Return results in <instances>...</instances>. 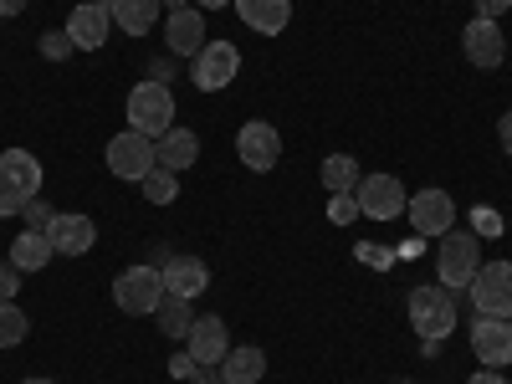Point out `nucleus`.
<instances>
[{"label":"nucleus","instance_id":"nucleus-18","mask_svg":"<svg viewBox=\"0 0 512 384\" xmlns=\"http://www.w3.org/2000/svg\"><path fill=\"white\" fill-rule=\"evenodd\" d=\"M164 292H175V297H195L210 287V267L200 262V256H164Z\"/></svg>","mask_w":512,"mask_h":384},{"label":"nucleus","instance_id":"nucleus-39","mask_svg":"<svg viewBox=\"0 0 512 384\" xmlns=\"http://www.w3.org/2000/svg\"><path fill=\"white\" fill-rule=\"evenodd\" d=\"M221 6H231V0H195V11H221Z\"/></svg>","mask_w":512,"mask_h":384},{"label":"nucleus","instance_id":"nucleus-23","mask_svg":"<svg viewBox=\"0 0 512 384\" xmlns=\"http://www.w3.org/2000/svg\"><path fill=\"white\" fill-rule=\"evenodd\" d=\"M195 308H190V297H175V292H164V303L154 308V323H159V333L164 338H175V344H185L190 338V328H195Z\"/></svg>","mask_w":512,"mask_h":384},{"label":"nucleus","instance_id":"nucleus-38","mask_svg":"<svg viewBox=\"0 0 512 384\" xmlns=\"http://www.w3.org/2000/svg\"><path fill=\"white\" fill-rule=\"evenodd\" d=\"M216 379H221L216 369H195V374H190V384H216Z\"/></svg>","mask_w":512,"mask_h":384},{"label":"nucleus","instance_id":"nucleus-8","mask_svg":"<svg viewBox=\"0 0 512 384\" xmlns=\"http://www.w3.org/2000/svg\"><path fill=\"white\" fill-rule=\"evenodd\" d=\"M236 72H241V52H236V41H205L200 57L190 62V82H195L200 93H221V88H231Z\"/></svg>","mask_w":512,"mask_h":384},{"label":"nucleus","instance_id":"nucleus-1","mask_svg":"<svg viewBox=\"0 0 512 384\" xmlns=\"http://www.w3.org/2000/svg\"><path fill=\"white\" fill-rule=\"evenodd\" d=\"M175 113L180 108H175V88H169V82H154V77L134 82V93H128V128H134V134H144V139L169 134Z\"/></svg>","mask_w":512,"mask_h":384},{"label":"nucleus","instance_id":"nucleus-14","mask_svg":"<svg viewBox=\"0 0 512 384\" xmlns=\"http://www.w3.org/2000/svg\"><path fill=\"white\" fill-rule=\"evenodd\" d=\"M472 354L482 359V369H507L512 364V318H477Z\"/></svg>","mask_w":512,"mask_h":384},{"label":"nucleus","instance_id":"nucleus-4","mask_svg":"<svg viewBox=\"0 0 512 384\" xmlns=\"http://www.w3.org/2000/svg\"><path fill=\"white\" fill-rule=\"evenodd\" d=\"M113 303L134 318H154V308L164 303V272L159 267H123L113 277Z\"/></svg>","mask_w":512,"mask_h":384},{"label":"nucleus","instance_id":"nucleus-11","mask_svg":"<svg viewBox=\"0 0 512 384\" xmlns=\"http://www.w3.org/2000/svg\"><path fill=\"white\" fill-rule=\"evenodd\" d=\"M236 159L246 164V169H256V175H272L277 169V159H282V134L272 123H241L236 128Z\"/></svg>","mask_w":512,"mask_h":384},{"label":"nucleus","instance_id":"nucleus-31","mask_svg":"<svg viewBox=\"0 0 512 384\" xmlns=\"http://www.w3.org/2000/svg\"><path fill=\"white\" fill-rule=\"evenodd\" d=\"M16 292H21V272L11 267V256L0 262V303H16Z\"/></svg>","mask_w":512,"mask_h":384},{"label":"nucleus","instance_id":"nucleus-13","mask_svg":"<svg viewBox=\"0 0 512 384\" xmlns=\"http://www.w3.org/2000/svg\"><path fill=\"white\" fill-rule=\"evenodd\" d=\"M405 216H410V226H415V236H446L451 226H456V200L446 195V190H420V195H410V205H405Z\"/></svg>","mask_w":512,"mask_h":384},{"label":"nucleus","instance_id":"nucleus-36","mask_svg":"<svg viewBox=\"0 0 512 384\" xmlns=\"http://www.w3.org/2000/svg\"><path fill=\"white\" fill-rule=\"evenodd\" d=\"M169 374H175V379H190L195 374V359L185 354V359H169Z\"/></svg>","mask_w":512,"mask_h":384},{"label":"nucleus","instance_id":"nucleus-30","mask_svg":"<svg viewBox=\"0 0 512 384\" xmlns=\"http://www.w3.org/2000/svg\"><path fill=\"white\" fill-rule=\"evenodd\" d=\"M354 216H359V200H354V195H333V200H328V221L349 226Z\"/></svg>","mask_w":512,"mask_h":384},{"label":"nucleus","instance_id":"nucleus-6","mask_svg":"<svg viewBox=\"0 0 512 384\" xmlns=\"http://www.w3.org/2000/svg\"><path fill=\"white\" fill-rule=\"evenodd\" d=\"M108 175L113 180H128V185H139L149 169L159 164V154H154V139H144V134H134V128H123V134H113L108 139Z\"/></svg>","mask_w":512,"mask_h":384},{"label":"nucleus","instance_id":"nucleus-7","mask_svg":"<svg viewBox=\"0 0 512 384\" xmlns=\"http://www.w3.org/2000/svg\"><path fill=\"white\" fill-rule=\"evenodd\" d=\"M354 200H359L364 221H400L405 205H410V190L400 185V175H364Z\"/></svg>","mask_w":512,"mask_h":384},{"label":"nucleus","instance_id":"nucleus-2","mask_svg":"<svg viewBox=\"0 0 512 384\" xmlns=\"http://www.w3.org/2000/svg\"><path fill=\"white\" fill-rule=\"evenodd\" d=\"M41 159L26 149H6L0 154V216H21V210L41 195Z\"/></svg>","mask_w":512,"mask_h":384},{"label":"nucleus","instance_id":"nucleus-35","mask_svg":"<svg viewBox=\"0 0 512 384\" xmlns=\"http://www.w3.org/2000/svg\"><path fill=\"white\" fill-rule=\"evenodd\" d=\"M466 384H507V374H502V369H477Z\"/></svg>","mask_w":512,"mask_h":384},{"label":"nucleus","instance_id":"nucleus-33","mask_svg":"<svg viewBox=\"0 0 512 384\" xmlns=\"http://www.w3.org/2000/svg\"><path fill=\"white\" fill-rule=\"evenodd\" d=\"M502 231V221L492 216V210H477V236H497Z\"/></svg>","mask_w":512,"mask_h":384},{"label":"nucleus","instance_id":"nucleus-17","mask_svg":"<svg viewBox=\"0 0 512 384\" xmlns=\"http://www.w3.org/2000/svg\"><path fill=\"white\" fill-rule=\"evenodd\" d=\"M47 236H52V251H57V256H88L93 241H98V226H93V216H77V210H57L52 226H47Z\"/></svg>","mask_w":512,"mask_h":384},{"label":"nucleus","instance_id":"nucleus-16","mask_svg":"<svg viewBox=\"0 0 512 384\" xmlns=\"http://www.w3.org/2000/svg\"><path fill=\"white\" fill-rule=\"evenodd\" d=\"M205 11H195V6H185V11H169V21H164V47H169V57H200V47H205Z\"/></svg>","mask_w":512,"mask_h":384},{"label":"nucleus","instance_id":"nucleus-25","mask_svg":"<svg viewBox=\"0 0 512 384\" xmlns=\"http://www.w3.org/2000/svg\"><path fill=\"white\" fill-rule=\"evenodd\" d=\"M318 180H323V190H328V195H354V190H359V180H364V169H359V159H354V154H328V159H323V169H318Z\"/></svg>","mask_w":512,"mask_h":384},{"label":"nucleus","instance_id":"nucleus-19","mask_svg":"<svg viewBox=\"0 0 512 384\" xmlns=\"http://www.w3.org/2000/svg\"><path fill=\"white\" fill-rule=\"evenodd\" d=\"M231 6L256 36H282L292 21V0H231Z\"/></svg>","mask_w":512,"mask_h":384},{"label":"nucleus","instance_id":"nucleus-9","mask_svg":"<svg viewBox=\"0 0 512 384\" xmlns=\"http://www.w3.org/2000/svg\"><path fill=\"white\" fill-rule=\"evenodd\" d=\"M466 292H472L477 318H512V262H487Z\"/></svg>","mask_w":512,"mask_h":384},{"label":"nucleus","instance_id":"nucleus-5","mask_svg":"<svg viewBox=\"0 0 512 384\" xmlns=\"http://www.w3.org/2000/svg\"><path fill=\"white\" fill-rule=\"evenodd\" d=\"M456 292L451 287H415L410 292V328L420 333V338H441L456 328Z\"/></svg>","mask_w":512,"mask_h":384},{"label":"nucleus","instance_id":"nucleus-27","mask_svg":"<svg viewBox=\"0 0 512 384\" xmlns=\"http://www.w3.org/2000/svg\"><path fill=\"white\" fill-rule=\"evenodd\" d=\"M26 333H31V318H26L16 303H0V349L26 344Z\"/></svg>","mask_w":512,"mask_h":384},{"label":"nucleus","instance_id":"nucleus-12","mask_svg":"<svg viewBox=\"0 0 512 384\" xmlns=\"http://www.w3.org/2000/svg\"><path fill=\"white\" fill-rule=\"evenodd\" d=\"M185 354L195 359V369H221V359L231 354V328H226V318L200 313L195 328H190V338H185Z\"/></svg>","mask_w":512,"mask_h":384},{"label":"nucleus","instance_id":"nucleus-15","mask_svg":"<svg viewBox=\"0 0 512 384\" xmlns=\"http://www.w3.org/2000/svg\"><path fill=\"white\" fill-rule=\"evenodd\" d=\"M62 31L72 36V47H77V52H98L103 41L113 36V16H108V6H98V0H82V6L67 16Z\"/></svg>","mask_w":512,"mask_h":384},{"label":"nucleus","instance_id":"nucleus-29","mask_svg":"<svg viewBox=\"0 0 512 384\" xmlns=\"http://www.w3.org/2000/svg\"><path fill=\"white\" fill-rule=\"evenodd\" d=\"M21 216H26V226H31V231H47V226H52V216H57V210H52L47 200H41V195H36V200H31V205L21 210Z\"/></svg>","mask_w":512,"mask_h":384},{"label":"nucleus","instance_id":"nucleus-37","mask_svg":"<svg viewBox=\"0 0 512 384\" xmlns=\"http://www.w3.org/2000/svg\"><path fill=\"white\" fill-rule=\"evenodd\" d=\"M26 11V0H0V16H21Z\"/></svg>","mask_w":512,"mask_h":384},{"label":"nucleus","instance_id":"nucleus-22","mask_svg":"<svg viewBox=\"0 0 512 384\" xmlns=\"http://www.w3.org/2000/svg\"><path fill=\"white\" fill-rule=\"evenodd\" d=\"M221 384H262V374H267V354L256 349V344H246V349H231L226 359H221Z\"/></svg>","mask_w":512,"mask_h":384},{"label":"nucleus","instance_id":"nucleus-3","mask_svg":"<svg viewBox=\"0 0 512 384\" xmlns=\"http://www.w3.org/2000/svg\"><path fill=\"white\" fill-rule=\"evenodd\" d=\"M482 272V236L477 231H446L441 236V251H436V277L441 287H472V277Z\"/></svg>","mask_w":512,"mask_h":384},{"label":"nucleus","instance_id":"nucleus-10","mask_svg":"<svg viewBox=\"0 0 512 384\" xmlns=\"http://www.w3.org/2000/svg\"><path fill=\"white\" fill-rule=\"evenodd\" d=\"M461 52H466V62H472L477 72L502 67V62H507V36H502V21H482V16H472V21L461 26Z\"/></svg>","mask_w":512,"mask_h":384},{"label":"nucleus","instance_id":"nucleus-21","mask_svg":"<svg viewBox=\"0 0 512 384\" xmlns=\"http://www.w3.org/2000/svg\"><path fill=\"white\" fill-rule=\"evenodd\" d=\"M159 11H164V0H108V16H113V26H118V31H128V36H144V31H154Z\"/></svg>","mask_w":512,"mask_h":384},{"label":"nucleus","instance_id":"nucleus-34","mask_svg":"<svg viewBox=\"0 0 512 384\" xmlns=\"http://www.w3.org/2000/svg\"><path fill=\"white\" fill-rule=\"evenodd\" d=\"M497 139H502V154L512 159V113H502V123H497Z\"/></svg>","mask_w":512,"mask_h":384},{"label":"nucleus","instance_id":"nucleus-24","mask_svg":"<svg viewBox=\"0 0 512 384\" xmlns=\"http://www.w3.org/2000/svg\"><path fill=\"white\" fill-rule=\"evenodd\" d=\"M52 256H57V251H52V236H47V231H31V226H26V231L11 241V267H16V272H41Z\"/></svg>","mask_w":512,"mask_h":384},{"label":"nucleus","instance_id":"nucleus-26","mask_svg":"<svg viewBox=\"0 0 512 384\" xmlns=\"http://www.w3.org/2000/svg\"><path fill=\"white\" fill-rule=\"evenodd\" d=\"M139 190H144V200H154V205H169V200L180 195V175H175V169H164V164H154L149 175L139 180Z\"/></svg>","mask_w":512,"mask_h":384},{"label":"nucleus","instance_id":"nucleus-40","mask_svg":"<svg viewBox=\"0 0 512 384\" xmlns=\"http://www.w3.org/2000/svg\"><path fill=\"white\" fill-rule=\"evenodd\" d=\"M164 6H169V11H185V6H190V0H164Z\"/></svg>","mask_w":512,"mask_h":384},{"label":"nucleus","instance_id":"nucleus-42","mask_svg":"<svg viewBox=\"0 0 512 384\" xmlns=\"http://www.w3.org/2000/svg\"><path fill=\"white\" fill-rule=\"evenodd\" d=\"M98 6H108V0H98Z\"/></svg>","mask_w":512,"mask_h":384},{"label":"nucleus","instance_id":"nucleus-32","mask_svg":"<svg viewBox=\"0 0 512 384\" xmlns=\"http://www.w3.org/2000/svg\"><path fill=\"white\" fill-rule=\"evenodd\" d=\"M472 11H477L482 21H502V16L512 11V0H472Z\"/></svg>","mask_w":512,"mask_h":384},{"label":"nucleus","instance_id":"nucleus-41","mask_svg":"<svg viewBox=\"0 0 512 384\" xmlns=\"http://www.w3.org/2000/svg\"><path fill=\"white\" fill-rule=\"evenodd\" d=\"M26 384H57V379H26Z\"/></svg>","mask_w":512,"mask_h":384},{"label":"nucleus","instance_id":"nucleus-28","mask_svg":"<svg viewBox=\"0 0 512 384\" xmlns=\"http://www.w3.org/2000/svg\"><path fill=\"white\" fill-rule=\"evenodd\" d=\"M36 47H41V57H52V62H62V57H72V52H77L67 31H41Z\"/></svg>","mask_w":512,"mask_h":384},{"label":"nucleus","instance_id":"nucleus-20","mask_svg":"<svg viewBox=\"0 0 512 384\" xmlns=\"http://www.w3.org/2000/svg\"><path fill=\"white\" fill-rule=\"evenodd\" d=\"M154 154H159V164H164V169L185 175V169L200 159V139L190 134V128H180V123H175L169 134H159V139H154Z\"/></svg>","mask_w":512,"mask_h":384}]
</instances>
